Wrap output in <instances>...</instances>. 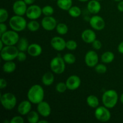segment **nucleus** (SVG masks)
I'll list each match as a JSON object with an SVG mask.
<instances>
[{
	"mask_svg": "<svg viewBox=\"0 0 123 123\" xmlns=\"http://www.w3.org/2000/svg\"><path fill=\"white\" fill-rule=\"evenodd\" d=\"M44 91L41 85L35 84L30 87L27 92V98L32 104L37 105L43 100Z\"/></svg>",
	"mask_w": 123,
	"mask_h": 123,
	"instance_id": "1",
	"label": "nucleus"
},
{
	"mask_svg": "<svg viewBox=\"0 0 123 123\" xmlns=\"http://www.w3.org/2000/svg\"><path fill=\"white\" fill-rule=\"evenodd\" d=\"M103 105L112 109L117 105L118 101V94L114 90H108L103 94L102 98Z\"/></svg>",
	"mask_w": 123,
	"mask_h": 123,
	"instance_id": "2",
	"label": "nucleus"
},
{
	"mask_svg": "<svg viewBox=\"0 0 123 123\" xmlns=\"http://www.w3.org/2000/svg\"><path fill=\"white\" fill-rule=\"evenodd\" d=\"M27 24L26 19L22 16L16 14L11 17L9 20L10 27L17 32L24 31L27 26Z\"/></svg>",
	"mask_w": 123,
	"mask_h": 123,
	"instance_id": "3",
	"label": "nucleus"
},
{
	"mask_svg": "<svg viewBox=\"0 0 123 123\" xmlns=\"http://www.w3.org/2000/svg\"><path fill=\"white\" fill-rule=\"evenodd\" d=\"M20 37L18 32L14 30H7L1 35V40L4 43L5 46H14L19 42Z\"/></svg>",
	"mask_w": 123,
	"mask_h": 123,
	"instance_id": "4",
	"label": "nucleus"
},
{
	"mask_svg": "<svg viewBox=\"0 0 123 123\" xmlns=\"http://www.w3.org/2000/svg\"><path fill=\"white\" fill-rule=\"evenodd\" d=\"M1 103L6 110L11 111L16 105V97L12 92H6L1 96Z\"/></svg>",
	"mask_w": 123,
	"mask_h": 123,
	"instance_id": "5",
	"label": "nucleus"
},
{
	"mask_svg": "<svg viewBox=\"0 0 123 123\" xmlns=\"http://www.w3.org/2000/svg\"><path fill=\"white\" fill-rule=\"evenodd\" d=\"M19 50L15 46H5L1 50V57L5 61H13L16 59Z\"/></svg>",
	"mask_w": 123,
	"mask_h": 123,
	"instance_id": "6",
	"label": "nucleus"
},
{
	"mask_svg": "<svg viewBox=\"0 0 123 123\" xmlns=\"http://www.w3.org/2000/svg\"><path fill=\"white\" fill-rule=\"evenodd\" d=\"M66 64L63 58L60 56H55L50 62V70L55 74H62L66 70Z\"/></svg>",
	"mask_w": 123,
	"mask_h": 123,
	"instance_id": "7",
	"label": "nucleus"
},
{
	"mask_svg": "<svg viewBox=\"0 0 123 123\" xmlns=\"http://www.w3.org/2000/svg\"><path fill=\"white\" fill-rule=\"evenodd\" d=\"M95 118L100 122H108L111 120V114L109 108L106 106H101L96 108L94 111Z\"/></svg>",
	"mask_w": 123,
	"mask_h": 123,
	"instance_id": "8",
	"label": "nucleus"
},
{
	"mask_svg": "<svg viewBox=\"0 0 123 123\" xmlns=\"http://www.w3.org/2000/svg\"><path fill=\"white\" fill-rule=\"evenodd\" d=\"M42 14V8L38 5L32 4L28 7L25 15L30 20H37Z\"/></svg>",
	"mask_w": 123,
	"mask_h": 123,
	"instance_id": "9",
	"label": "nucleus"
},
{
	"mask_svg": "<svg viewBox=\"0 0 123 123\" xmlns=\"http://www.w3.org/2000/svg\"><path fill=\"white\" fill-rule=\"evenodd\" d=\"M90 25L92 29L97 31H101L105 27L106 23L104 19L100 16L94 14L89 20Z\"/></svg>",
	"mask_w": 123,
	"mask_h": 123,
	"instance_id": "10",
	"label": "nucleus"
},
{
	"mask_svg": "<svg viewBox=\"0 0 123 123\" xmlns=\"http://www.w3.org/2000/svg\"><path fill=\"white\" fill-rule=\"evenodd\" d=\"M98 55L94 50H90L86 53L84 58L85 63L88 67H95L98 62Z\"/></svg>",
	"mask_w": 123,
	"mask_h": 123,
	"instance_id": "11",
	"label": "nucleus"
},
{
	"mask_svg": "<svg viewBox=\"0 0 123 123\" xmlns=\"http://www.w3.org/2000/svg\"><path fill=\"white\" fill-rule=\"evenodd\" d=\"M57 21L52 16H44L41 21V25L46 31H50L55 30L57 25Z\"/></svg>",
	"mask_w": 123,
	"mask_h": 123,
	"instance_id": "12",
	"label": "nucleus"
},
{
	"mask_svg": "<svg viewBox=\"0 0 123 123\" xmlns=\"http://www.w3.org/2000/svg\"><path fill=\"white\" fill-rule=\"evenodd\" d=\"M28 5L24 0H17L14 1L12 6V9L14 13L16 15L24 16L26 14Z\"/></svg>",
	"mask_w": 123,
	"mask_h": 123,
	"instance_id": "13",
	"label": "nucleus"
},
{
	"mask_svg": "<svg viewBox=\"0 0 123 123\" xmlns=\"http://www.w3.org/2000/svg\"><path fill=\"white\" fill-rule=\"evenodd\" d=\"M67 89L70 91H74L77 90L81 84V79L77 75L70 76L67 79L66 81Z\"/></svg>",
	"mask_w": 123,
	"mask_h": 123,
	"instance_id": "14",
	"label": "nucleus"
},
{
	"mask_svg": "<svg viewBox=\"0 0 123 123\" xmlns=\"http://www.w3.org/2000/svg\"><path fill=\"white\" fill-rule=\"evenodd\" d=\"M50 45L56 51H62L66 48V41L62 37L55 36L50 40Z\"/></svg>",
	"mask_w": 123,
	"mask_h": 123,
	"instance_id": "15",
	"label": "nucleus"
},
{
	"mask_svg": "<svg viewBox=\"0 0 123 123\" xmlns=\"http://www.w3.org/2000/svg\"><path fill=\"white\" fill-rule=\"evenodd\" d=\"M37 111L41 116L48 117L51 114V107L48 102L43 100L37 104Z\"/></svg>",
	"mask_w": 123,
	"mask_h": 123,
	"instance_id": "16",
	"label": "nucleus"
},
{
	"mask_svg": "<svg viewBox=\"0 0 123 123\" xmlns=\"http://www.w3.org/2000/svg\"><path fill=\"white\" fill-rule=\"evenodd\" d=\"M32 103L30 100L22 101L18 107V112L20 115H27L31 111Z\"/></svg>",
	"mask_w": 123,
	"mask_h": 123,
	"instance_id": "17",
	"label": "nucleus"
},
{
	"mask_svg": "<svg viewBox=\"0 0 123 123\" xmlns=\"http://www.w3.org/2000/svg\"><path fill=\"white\" fill-rule=\"evenodd\" d=\"M96 32L91 29L85 30L81 34L82 40L88 44H92V42L96 40Z\"/></svg>",
	"mask_w": 123,
	"mask_h": 123,
	"instance_id": "18",
	"label": "nucleus"
},
{
	"mask_svg": "<svg viewBox=\"0 0 123 123\" xmlns=\"http://www.w3.org/2000/svg\"><path fill=\"white\" fill-rule=\"evenodd\" d=\"M88 11L90 13L93 14H97L100 12L101 6L100 3L97 0H90L88 1L86 6Z\"/></svg>",
	"mask_w": 123,
	"mask_h": 123,
	"instance_id": "19",
	"label": "nucleus"
},
{
	"mask_svg": "<svg viewBox=\"0 0 123 123\" xmlns=\"http://www.w3.org/2000/svg\"><path fill=\"white\" fill-rule=\"evenodd\" d=\"M43 49L40 44L32 43L30 44L27 50V53L32 57H37L42 54Z\"/></svg>",
	"mask_w": 123,
	"mask_h": 123,
	"instance_id": "20",
	"label": "nucleus"
},
{
	"mask_svg": "<svg viewBox=\"0 0 123 123\" xmlns=\"http://www.w3.org/2000/svg\"><path fill=\"white\" fill-rule=\"evenodd\" d=\"M54 80L55 77L52 72H48L42 76V82L45 86H50L54 82Z\"/></svg>",
	"mask_w": 123,
	"mask_h": 123,
	"instance_id": "21",
	"label": "nucleus"
},
{
	"mask_svg": "<svg viewBox=\"0 0 123 123\" xmlns=\"http://www.w3.org/2000/svg\"><path fill=\"white\" fill-rule=\"evenodd\" d=\"M16 68V63L13 61H5L2 66V70L6 73H12L15 71Z\"/></svg>",
	"mask_w": 123,
	"mask_h": 123,
	"instance_id": "22",
	"label": "nucleus"
},
{
	"mask_svg": "<svg viewBox=\"0 0 123 123\" xmlns=\"http://www.w3.org/2000/svg\"><path fill=\"white\" fill-rule=\"evenodd\" d=\"M56 5L61 10L64 11H68L73 5L72 0H57Z\"/></svg>",
	"mask_w": 123,
	"mask_h": 123,
	"instance_id": "23",
	"label": "nucleus"
},
{
	"mask_svg": "<svg viewBox=\"0 0 123 123\" xmlns=\"http://www.w3.org/2000/svg\"><path fill=\"white\" fill-rule=\"evenodd\" d=\"M86 103L88 105L92 108H97L99 106V100L97 96L94 95H90L86 98Z\"/></svg>",
	"mask_w": 123,
	"mask_h": 123,
	"instance_id": "24",
	"label": "nucleus"
},
{
	"mask_svg": "<svg viewBox=\"0 0 123 123\" xmlns=\"http://www.w3.org/2000/svg\"><path fill=\"white\" fill-rule=\"evenodd\" d=\"M29 46L30 44H29L28 40L25 37L20 38L19 42L17 43V48L19 49V51H27Z\"/></svg>",
	"mask_w": 123,
	"mask_h": 123,
	"instance_id": "25",
	"label": "nucleus"
},
{
	"mask_svg": "<svg viewBox=\"0 0 123 123\" xmlns=\"http://www.w3.org/2000/svg\"><path fill=\"white\" fill-rule=\"evenodd\" d=\"M115 59V55L111 51H106L101 56V60L105 64L111 63Z\"/></svg>",
	"mask_w": 123,
	"mask_h": 123,
	"instance_id": "26",
	"label": "nucleus"
},
{
	"mask_svg": "<svg viewBox=\"0 0 123 123\" xmlns=\"http://www.w3.org/2000/svg\"><path fill=\"white\" fill-rule=\"evenodd\" d=\"M38 112L37 111H30L26 115L27 121L30 123H37L40 120V117Z\"/></svg>",
	"mask_w": 123,
	"mask_h": 123,
	"instance_id": "27",
	"label": "nucleus"
},
{
	"mask_svg": "<svg viewBox=\"0 0 123 123\" xmlns=\"http://www.w3.org/2000/svg\"><path fill=\"white\" fill-rule=\"evenodd\" d=\"M40 24L36 20H31L27 24L26 28L31 32H36L39 30Z\"/></svg>",
	"mask_w": 123,
	"mask_h": 123,
	"instance_id": "28",
	"label": "nucleus"
},
{
	"mask_svg": "<svg viewBox=\"0 0 123 123\" xmlns=\"http://www.w3.org/2000/svg\"><path fill=\"white\" fill-rule=\"evenodd\" d=\"M68 14L72 18H78L81 15L82 11L78 6H72L68 10Z\"/></svg>",
	"mask_w": 123,
	"mask_h": 123,
	"instance_id": "29",
	"label": "nucleus"
},
{
	"mask_svg": "<svg viewBox=\"0 0 123 123\" xmlns=\"http://www.w3.org/2000/svg\"><path fill=\"white\" fill-rule=\"evenodd\" d=\"M55 29H56L57 33L59 34L60 35H61V36L66 34L68 31V26L66 24H64V23H59V24H58Z\"/></svg>",
	"mask_w": 123,
	"mask_h": 123,
	"instance_id": "30",
	"label": "nucleus"
},
{
	"mask_svg": "<svg viewBox=\"0 0 123 123\" xmlns=\"http://www.w3.org/2000/svg\"><path fill=\"white\" fill-rule=\"evenodd\" d=\"M63 59L66 64H73L76 62V56L72 53H67L63 56Z\"/></svg>",
	"mask_w": 123,
	"mask_h": 123,
	"instance_id": "31",
	"label": "nucleus"
},
{
	"mask_svg": "<svg viewBox=\"0 0 123 123\" xmlns=\"http://www.w3.org/2000/svg\"><path fill=\"white\" fill-rule=\"evenodd\" d=\"M54 13V9L51 6L47 5L42 8V13L44 16H52Z\"/></svg>",
	"mask_w": 123,
	"mask_h": 123,
	"instance_id": "32",
	"label": "nucleus"
},
{
	"mask_svg": "<svg viewBox=\"0 0 123 123\" xmlns=\"http://www.w3.org/2000/svg\"><path fill=\"white\" fill-rule=\"evenodd\" d=\"M8 18V12L6 9L1 8L0 10V23H4Z\"/></svg>",
	"mask_w": 123,
	"mask_h": 123,
	"instance_id": "33",
	"label": "nucleus"
},
{
	"mask_svg": "<svg viewBox=\"0 0 123 123\" xmlns=\"http://www.w3.org/2000/svg\"><path fill=\"white\" fill-rule=\"evenodd\" d=\"M78 48V44L75 40H69L66 42V48L69 50H74Z\"/></svg>",
	"mask_w": 123,
	"mask_h": 123,
	"instance_id": "34",
	"label": "nucleus"
},
{
	"mask_svg": "<svg viewBox=\"0 0 123 123\" xmlns=\"http://www.w3.org/2000/svg\"><path fill=\"white\" fill-rule=\"evenodd\" d=\"M55 90L57 92H60V93H63L66 90H67V85H66V82H61L58 83L56 85V86H55Z\"/></svg>",
	"mask_w": 123,
	"mask_h": 123,
	"instance_id": "35",
	"label": "nucleus"
},
{
	"mask_svg": "<svg viewBox=\"0 0 123 123\" xmlns=\"http://www.w3.org/2000/svg\"><path fill=\"white\" fill-rule=\"evenodd\" d=\"M94 68L95 71L99 74H103L107 72V67L104 64H97Z\"/></svg>",
	"mask_w": 123,
	"mask_h": 123,
	"instance_id": "36",
	"label": "nucleus"
},
{
	"mask_svg": "<svg viewBox=\"0 0 123 123\" xmlns=\"http://www.w3.org/2000/svg\"><path fill=\"white\" fill-rule=\"evenodd\" d=\"M20 115H17V116L13 117L11 120L10 121V123H24L25 122L24 119Z\"/></svg>",
	"mask_w": 123,
	"mask_h": 123,
	"instance_id": "37",
	"label": "nucleus"
},
{
	"mask_svg": "<svg viewBox=\"0 0 123 123\" xmlns=\"http://www.w3.org/2000/svg\"><path fill=\"white\" fill-rule=\"evenodd\" d=\"M16 59L19 62H24L26 60V55L25 52L19 51L18 54Z\"/></svg>",
	"mask_w": 123,
	"mask_h": 123,
	"instance_id": "38",
	"label": "nucleus"
},
{
	"mask_svg": "<svg viewBox=\"0 0 123 123\" xmlns=\"http://www.w3.org/2000/svg\"><path fill=\"white\" fill-rule=\"evenodd\" d=\"M92 48L95 50H100L102 47V44L99 40H95L92 43Z\"/></svg>",
	"mask_w": 123,
	"mask_h": 123,
	"instance_id": "39",
	"label": "nucleus"
},
{
	"mask_svg": "<svg viewBox=\"0 0 123 123\" xmlns=\"http://www.w3.org/2000/svg\"><path fill=\"white\" fill-rule=\"evenodd\" d=\"M7 31V26L5 23H0V35H2Z\"/></svg>",
	"mask_w": 123,
	"mask_h": 123,
	"instance_id": "40",
	"label": "nucleus"
},
{
	"mask_svg": "<svg viewBox=\"0 0 123 123\" xmlns=\"http://www.w3.org/2000/svg\"><path fill=\"white\" fill-rule=\"evenodd\" d=\"M7 86V82L4 78H1L0 79V88H1V90L6 88V86Z\"/></svg>",
	"mask_w": 123,
	"mask_h": 123,
	"instance_id": "41",
	"label": "nucleus"
},
{
	"mask_svg": "<svg viewBox=\"0 0 123 123\" xmlns=\"http://www.w3.org/2000/svg\"><path fill=\"white\" fill-rule=\"evenodd\" d=\"M117 8L119 12H123V0L118 2L117 5Z\"/></svg>",
	"mask_w": 123,
	"mask_h": 123,
	"instance_id": "42",
	"label": "nucleus"
},
{
	"mask_svg": "<svg viewBox=\"0 0 123 123\" xmlns=\"http://www.w3.org/2000/svg\"><path fill=\"white\" fill-rule=\"evenodd\" d=\"M117 49L119 53H120V54H123V42H121V43L118 44Z\"/></svg>",
	"mask_w": 123,
	"mask_h": 123,
	"instance_id": "43",
	"label": "nucleus"
},
{
	"mask_svg": "<svg viewBox=\"0 0 123 123\" xmlns=\"http://www.w3.org/2000/svg\"><path fill=\"white\" fill-rule=\"evenodd\" d=\"M25 2V3L28 5V6H31V5L34 4L36 0H24Z\"/></svg>",
	"mask_w": 123,
	"mask_h": 123,
	"instance_id": "44",
	"label": "nucleus"
},
{
	"mask_svg": "<svg viewBox=\"0 0 123 123\" xmlns=\"http://www.w3.org/2000/svg\"><path fill=\"white\" fill-rule=\"evenodd\" d=\"M0 44H1V46H0V50H1V49H3L4 47L5 46V44H4V43L2 42V40H0Z\"/></svg>",
	"mask_w": 123,
	"mask_h": 123,
	"instance_id": "45",
	"label": "nucleus"
},
{
	"mask_svg": "<svg viewBox=\"0 0 123 123\" xmlns=\"http://www.w3.org/2000/svg\"><path fill=\"white\" fill-rule=\"evenodd\" d=\"M48 121L47 120H39L38 123H48Z\"/></svg>",
	"mask_w": 123,
	"mask_h": 123,
	"instance_id": "46",
	"label": "nucleus"
},
{
	"mask_svg": "<svg viewBox=\"0 0 123 123\" xmlns=\"http://www.w3.org/2000/svg\"><path fill=\"white\" fill-rule=\"evenodd\" d=\"M120 102L123 105V92L121 94V96H120Z\"/></svg>",
	"mask_w": 123,
	"mask_h": 123,
	"instance_id": "47",
	"label": "nucleus"
},
{
	"mask_svg": "<svg viewBox=\"0 0 123 123\" xmlns=\"http://www.w3.org/2000/svg\"><path fill=\"white\" fill-rule=\"evenodd\" d=\"M78 1H80V2H85L86 1H88L89 0H78Z\"/></svg>",
	"mask_w": 123,
	"mask_h": 123,
	"instance_id": "48",
	"label": "nucleus"
},
{
	"mask_svg": "<svg viewBox=\"0 0 123 123\" xmlns=\"http://www.w3.org/2000/svg\"><path fill=\"white\" fill-rule=\"evenodd\" d=\"M114 1H115V2H120V1H122V0H114Z\"/></svg>",
	"mask_w": 123,
	"mask_h": 123,
	"instance_id": "49",
	"label": "nucleus"
},
{
	"mask_svg": "<svg viewBox=\"0 0 123 123\" xmlns=\"http://www.w3.org/2000/svg\"><path fill=\"white\" fill-rule=\"evenodd\" d=\"M97 1H102V0H97Z\"/></svg>",
	"mask_w": 123,
	"mask_h": 123,
	"instance_id": "50",
	"label": "nucleus"
},
{
	"mask_svg": "<svg viewBox=\"0 0 123 123\" xmlns=\"http://www.w3.org/2000/svg\"><path fill=\"white\" fill-rule=\"evenodd\" d=\"M52 1H57V0H52Z\"/></svg>",
	"mask_w": 123,
	"mask_h": 123,
	"instance_id": "51",
	"label": "nucleus"
},
{
	"mask_svg": "<svg viewBox=\"0 0 123 123\" xmlns=\"http://www.w3.org/2000/svg\"><path fill=\"white\" fill-rule=\"evenodd\" d=\"M14 1H17V0H14Z\"/></svg>",
	"mask_w": 123,
	"mask_h": 123,
	"instance_id": "52",
	"label": "nucleus"
}]
</instances>
